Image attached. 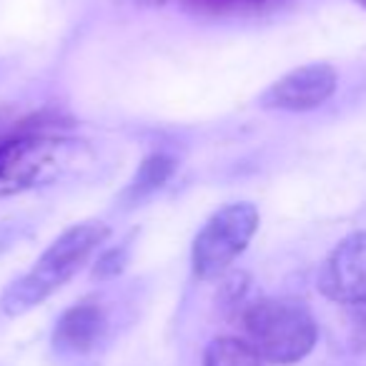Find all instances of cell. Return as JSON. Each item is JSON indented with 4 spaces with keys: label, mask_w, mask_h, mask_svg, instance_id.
<instances>
[{
    "label": "cell",
    "mask_w": 366,
    "mask_h": 366,
    "mask_svg": "<svg viewBox=\"0 0 366 366\" xmlns=\"http://www.w3.org/2000/svg\"><path fill=\"white\" fill-rule=\"evenodd\" d=\"M108 234L111 229L101 221H88L63 231L31 266V271L8 286L6 294L0 296V311L16 319L43 304L53 291H58L78 274L93 251L108 239Z\"/></svg>",
    "instance_id": "6da1fadb"
},
{
    "label": "cell",
    "mask_w": 366,
    "mask_h": 366,
    "mask_svg": "<svg viewBox=\"0 0 366 366\" xmlns=\"http://www.w3.org/2000/svg\"><path fill=\"white\" fill-rule=\"evenodd\" d=\"M261 356L246 339L219 336L206 346L204 366H261Z\"/></svg>",
    "instance_id": "9c48e42d"
},
{
    "label": "cell",
    "mask_w": 366,
    "mask_h": 366,
    "mask_svg": "<svg viewBox=\"0 0 366 366\" xmlns=\"http://www.w3.org/2000/svg\"><path fill=\"white\" fill-rule=\"evenodd\" d=\"M259 231V211L254 204H229L216 211L199 231L191 249V266L199 279H216L246 251Z\"/></svg>",
    "instance_id": "277c9868"
},
{
    "label": "cell",
    "mask_w": 366,
    "mask_h": 366,
    "mask_svg": "<svg viewBox=\"0 0 366 366\" xmlns=\"http://www.w3.org/2000/svg\"><path fill=\"white\" fill-rule=\"evenodd\" d=\"M148 3H163V0H148Z\"/></svg>",
    "instance_id": "4fadbf2b"
},
{
    "label": "cell",
    "mask_w": 366,
    "mask_h": 366,
    "mask_svg": "<svg viewBox=\"0 0 366 366\" xmlns=\"http://www.w3.org/2000/svg\"><path fill=\"white\" fill-rule=\"evenodd\" d=\"M246 341L271 364H296L316 344V321L296 299H259L244 311Z\"/></svg>",
    "instance_id": "7a4b0ae2"
},
{
    "label": "cell",
    "mask_w": 366,
    "mask_h": 366,
    "mask_svg": "<svg viewBox=\"0 0 366 366\" xmlns=\"http://www.w3.org/2000/svg\"><path fill=\"white\" fill-rule=\"evenodd\" d=\"M176 173V158L166 156V153H153L146 161L138 166V171L133 173L131 183L123 191V201L128 204H138V201L148 199L151 194H156L158 189H163L168 183V178Z\"/></svg>",
    "instance_id": "ba28073f"
},
{
    "label": "cell",
    "mask_w": 366,
    "mask_h": 366,
    "mask_svg": "<svg viewBox=\"0 0 366 366\" xmlns=\"http://www.w3.org/2000/svg\"><path fill=\"white\" fill-rule=\"evenodd\" d=\"M191 11L201 13V16H246V13H256L271 8L281 0H186Z\"/></svg>",
    "instance_id": "30bf717a"
},
{
    "label": "cell",
    "mask_w": 366,
    "mask_h": 366,
    "mask_svg": "<svg viewBox=\"0 0 366 366\" xmlns=\"http://www.w3.org/2000/svg\"><path fill=\"white\" fill-rule=\"evenodd\" d=\"M66 146V138L48 131V123H23L11 136L0 138V196L51 181Z\"/></svg>",
    "instance_id": "3957f363"
},
{
    "label": "cell",
    "mask_w": 366,
    "mask_h": 366,
    "mask_svg": "<svg viewBox=\"0 0 366 366\" xmlns=\"http://www.w3.org/2000/svg\"><path fill=\"white\" fill-rule=\"evenodd\" d=\"M319 289L336 304H366V231L351 234L324 261Z\"/></svg>",
    "instance_id": "8992f818"
},
{
    "label": "cell",
    "mask_w": 366,
    "mask_h": 366,
    "mask_svg": "<svg viewBox=\"0 0 366 366\" xmlns=\"http://www.w3.org/2000/svg\"><path fill=\"white\" fill-rule=\"evenodd\" d=\"M356 3H359V6H364V8H366V0H356Z\"/></svg>",
    "instance_id": "7c38bea8"
},
{
    "label": "cell",
    "mask_w": 366,
    "mask_h": 366,
    "mask_svg": "<svg viewBox=\"0 0 366 366\" xmlns=\"http://www.w3.org/2000/svg\"><path fill=\"white\" fill-rule=\"evenodd\" d=\"M128 264V249L126 246H118V249H108L101 259L96 261L93 266L91 276L98 281H106V279H116Z\"/></svg>",
    "instance_id": "8fae6325"
},
{
    "label": "cell",
    "mask_w": 366,
    "mask_h": 366,
    "mask_svg": "<svg viewBox=\"0 0 366 366\" xmlns=\"http://www.w3.org/2000/svg\"><path fill=\"white\" fill-rule=\"evenodd\" d=\"M106 331V314L93 301H81L61 314L53 329V344L66 354H86Z\"/></svg>",
    "instance_id": "52a82bcc"
},
{
    "label": "cell",
    "mask_w": 366,
    "mask_h": 366,
    "mask_svg": "<svg viewBox=\"0 0 366 366\" xmlns=\"http://www.w3.org/2000/svg\"><path fill=\"white\" fill-rule=\"evenodd\" d=\"M339 76L326 63H311V66L294 68L291 73L281 76L276 83H271L259 98L261 108L271 111H314L321 103H326L336 91Z\"/></svg>",
    "instance_id": "5b68a950"
}]
</instances>
